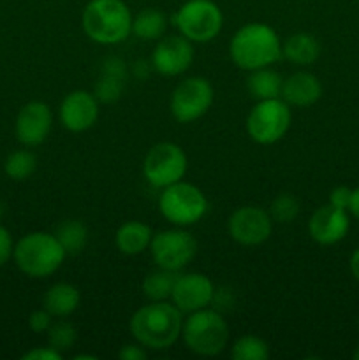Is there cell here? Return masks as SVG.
<instances>
[{"label": "cell", "mask_w": 359, "mask_h": 360, "mask_svg": "<svg viewBox=\"0 0 359 360\" xmlns=\"http://www.w3.org/2000/svg\"><path fill=\"white\" fill-rule=\"evenodd\" d=\"M183 313L169 301H150L130 316L134 340L146 350L171 348L182 336Z\"/></svg>", "instance_id": "obj_1"}, {"label": "cell", "mask_w": 359, "mask_h": 360, "mask_svg": "<svg viewBox=\"0 0 359 360\" xmlns=\"http://www.w3.org/2000/svg\"><path fill=\"white\" fill-rule=\"evenodd\" d=\"M232 63L243 70L271 67L282 58V41L277 30L266 23H246L229 42Z\"/></svg>", "instance_id": "obj_2"}, {"label": "cell", "mask_w": 359, "mask_h": 360, "mask_svg": "<svg viewBox=\"0 0 359 360\" xmlns=\"http://www.w3.org/2000/svg\"><path fill=\"white\" fill-rule=\"evenodd\" d=\"M132 18L123 0H90L81 14V27L90 41L115 46L132 34Z\"/></svg>", "instance_id": "obj_3"}, {"label": "cell", "mask_w": 359, "mask_h": 360, "mask_svg": "<svg viewBox=\"0 0 359 360\" xmlns=\"http://www.w3.org/2000/svg\"><path fill=\"white\" fill-rule=\"evenodd\" d=\"M67 253L51 232H28L14 245L13 260L28 278L42 280L62 267Z\"/></svg>", "instance_id": "obj_4"}, {"label": "cell", "mask_w": 359, "mask_h": 360, "mask_svg": "<svg viewBox=\"0 0 359 360\" xmlns=\"http://www.w3.org/2000/svg\"><path fill=\"white\" fill-rule=\"evenodd\" d=\"M183 343L190 352L201 357H215L222 354L229 343V326L217 309L204 308L189 313L183 319Z\"/></svg>", "instance_id": "obj_5"}, {"label": "cell", "mask_w": 359, "mask_h": 360, "mask_svg": "<svg viewBox=\"0 0 359 360\" xmlns=\"http://www.w3.org/2000/svg\"><path fill=\"white\" fill-rule=\"evenodd\" d=\"M158 211L175 227H190L208 213V199L199 186L182 179L162 188Z\"/></svg>", "instance_id": "obj_6"}, {"label": "cell", "mask_w": 359, "mask_h": 360, "mask_svg": "<svg viewBox=\"0 0 359 360\" xmlns=\"http://www.w3.org/2000/svg\"><path fill=\"white\" fill-rule=\"evenodd\" d=\"M172 23L190 42L213 41L224 27V13L213 0H187L172 16Z\"/></svg>", "instance_id": "obj_7"}, {"label": "cell", "mask_w": 359, "mask_h": 360, "mask_svg": "<svg viewBox=\"0 0 359 360\" xmlns=\"http://www.w3.org/2000/svg\"><path fill=\"white\" fill-rule=\"evenodd\" d=\"M292 123L291 105L282 97L257 101L246 116V132L257 144H275L284 139Z\"/></svg>", "instance_id": "obj_8"}, {"label": "cell", "mask_w": 359, "mask_h": 360, "mask_svg": "<svg viewBox=\"0 0 359 360\" xmlns=\"http://www.w3.org/2000/svg\"><path fill=\"white\" fill-rule=\"evenodd\" d=\"M150 252L157 267L180 273L197 255V239L183 227L160 231L151 238Z\"/></svg>", "instance_id": "obj_9"}, {"label": "cell", "mask_w": 359, "mask_h": 360, "mask_svg": "<svg viewBox=\"0 0 359 360\" xmlns=\"http://www.w3.org/2000/svg\"><path fill=\"white\" fill-rule=\"evenodd\" d=\"M187 155L182 146L175 143H158L148 150L143 160V174L155 188H165L182 181L187 172Z\"/></svg>", "instance_id": "obj_10"}, {"label": "cell", "mask_w": 359, "mask_h": 360, "mask_svg": "<svg viewBox=\"0 0 359 360\" xmlns=\"http://www.w3.org/2000/svg\"><path fill=\"white\" fill-rule=\"evenodd\" d=\"M215 91L210 81L203 76H192L180 81L171 94L172 118L178 123H192L210 111Z\"/></svg>", "instance_id": "obj_11"}, {"label": "cell", "mask_w": 359, "mask_h": 360, "mask_svg": "<svg viewBox=\"0 0 359 360\" xmlns=\"http://www.w3.org/2000/svg\"><path fill=\"white\" fill-rule=\"evenodd\" d=\"M227 232L232 241L241 246H259L271 238L273 220L259 206H243L232 211L227 220Z\"/></svg>", "instance_id": "obj_12"}, {"label": "cell", "mask_w": 359, "mask_h": 360, "mask_svg": "<svg viewBox=\"0 0 359 360\" xmlns=\"http://www.w3.org/2000/svg\"><path fill=\"white\" fill-rule=\"evenodd\" d=\"M215 299V285L206 274L185 273L178 274L169 301L182 313H194L210 308Z\"/></svg>", "instance_id": "obj_13"}, {"label": "cell", "mask_w": 359, "mask_h": 360, "mask_svg": "<svg viewBox=\"0 0 359 360\" xmlns=\"http://www.w3.org/2000/svg\"><path fill=\"white\" fill-rule=\"evenodd\" d=\"M194 62V46L187 37L168 35L158 39L151 53V67L162 76H180Z\"/></svg>", "instance_id": "obj_14"}, {"label": "cell", "mask_w": 359, "mask_h": 360, "mask_svg": "<svg viewBox=\"0 0 359 360\" xmlns=\"http://www.w3.org/2000/svg\"><path fill=\"white\" fill-rule=\"evenodd\" d=\"M53 127V112L46 102L32 101L20 109L14 123L16 139L23 146H39L48 139Z\"/></svg>", "instance_id": "obj_15"}, {"label": "cell", "mask_w": 359, "mask_h": 360, "mask_svg": "<svg viewBox=\"0 0 359 360\" xmlns=\"http://www.w3.org/2000/svg\"><path fill=\"white\" fill-rule=\"evenodd\" d=\"M60 123L69 132H84L99 120V101L87 90H74L63 97L58 109Z\"/></svg>", "instance_id": "obj_16"}, {"label": "cell", "mask_w": 359, "mask_h": 360, "mask_svg": "<svg viewBox=\"0 0 359 360\" xmlns=\"http://www.w3.org/2000/svg\"><path fill=\"white\" fill-rule=\"evenodd\" d=\"M348 229H351V220L347 211L338 210L329 202L313 211L308 221L310 238L322 246L340 243L348 234Z\"/></svg>", "instance_id": "obj_17"}, {"label": "cell", "mask_w": 359, "mask_h": 360, "mask_svg": "<svg viewBox=\"0 0 359 360\" xmlns=\"http://www.w3.org/2000/svg\"><path fill=\"white\" fill-rule=\"evenodd\" d=\"M322 97V83L315 74L298 70L291 74L282 84V98L294 108H310Z\"/></svg>", "instance_id": "obj_18"}, {"label": "cell", "mask_w": 359, "mask_h": 360, "mask_svg": "<svg viewBox=\"0 0 359 360\" xmlns=\"http://www.w3.org/2000/svg\"><path fill=\"white\" fill-rule=\"evenodd\" d=\"M153 231L148 224L139 220H129L118 227L115 234V245L123 255H141L150 250Z\"/></svg>", "instance_id": "obj_19"}, {"label": "cell", "mask_w": 359, "mask_h": 360, "mask_svg": "<svg viewBox=\"0 0 359 360\" xmlns=\"http://www.w3.org/2000/svg\"><path fill=\"white\" fill-rule=\"evenodd\" d=\"M81 302V294L73 283L60 281L49 287L42 297V308L48 309L55 319H67L77 309Z\"/></svg>", "instance_id": "obj_20"}, {"label": "cell", "mask_w": 359, "mask_h": 360, "mask_svg": "<svg viewBox=\"0 0 359 360\" xmlns=\"http://www.w3.org/2000/svg\"><path fill=\"white\" fill-rule=\"evenodd\" d=\"M282 55L294 65H312L320 56V44L315 35L308 32H298L287 37L282 44Z\"/></svg>", "instance_id": "obj_21"}, {"label": "cell", "mask_w": 359, "mask_h": 360, "mask_svg": "<svg viewBox=\"0 0 359 360\" xmlns=\"http://www.w3.org/2000/svg\"><path fill=\"white\" fill-rule=\"evenodd\" d=\"M168 30V18L157 7H144L132 18V34L141 41H158Z\"/></svg>", "instance_id": "obj_22"}, {"label": "cell", "mask_w": 359, "mask_h": 360, "mask_svg": "<svg viewBox=\"0 0 359 360\" xmlns=\"http://www.w3.org/2000/svg\"><path fill=\"white\" fill-rule=\"evenodd\" d=\"M282 84H284V79L280 74L270 67L250 70V76L246 79V88L256 101L282 97Z\"/></svg>", "instance_id": "obj_23"}, {"label": "cell", "mask_w": 359, "mask_h": 360, "mask_svg": "<svg viewBox=\"0 0 359 360\" xmlns=\"http://www.w3.org/2000/svg\"><path fill=\"white\" fill-rule=\"evenodd\" d=\"M53 234L56 236L67 255H77L87 248L88 229L81 220H63Z\"/></svg>", "instance_id": "obj_24"}, {"label": "cell", "mask_w": 359, "mask_h": 360, "mask_svg": "<svg viewBox=\"0 0 359 360\" xmlns=\"http://www.w3.org/2000/svg\"><path fill=\"white\" fill-rule=\"evenodd\" d=\"M180 273L157 267L143 280V294L148 301H169Z\"/></svg>", "instance_id": "obj_25"}, {"label": "cell", "mask_w": 359, "mask_h": 360, "mask_svg": "<svg viewBox=\"0 0 359 360\" xmlns=\"http://www.w3.org/2000/svg\"><path fill=\"white\" fill-rule=\"evenodd\" d=\"M37 169V157L28 150H16L4 162V171L13 181H25Z\"/></svg>", "instance_id": "obj_26"}, {"label": "cell", "mask_w": 359, "mask_h": 360, "mask_svg": "<svg viewBox=\"0 0 359 360\" xmlns=\"http://www.w3.org/2000/svg\"><path fill=\"white\" fill-rule=\"evenodd\" d=\"M231 357L234 360H267L270 347L263 338L245 334L232 343Z\"/></svg>", "instance_id": "obj_27"}, {"label": "cell", "mask_w": 359, "mask_h": 360, "mask_svg": "<svg viewBox=\"0 0 359 360\" xmlns=\"http://www.w3.org/2000/svg\"><path fill=\"white\" fill-rule=\"evenodd\" d=\"M48 336V345L53 348V350L60 352V354H65L70 348H74L77 341V330L69 320L58 319L53 320L51 327L46 333Z\"/></svg>", "instance_id": "obj_28"}, {"label": "cell", "mask_w": 359, "mask_h": 360, "mask_svg": "<svg viewBox=\"0 0 359 360\" xmlns=\"http://www.w3.org/2000/svg\"><path fill=\"white\" fill-rule=\"evenodd\" d=\"M125 76H118V74L102 72L99 76V81L94 86V95L99 101V104H113L118 101L125 88Z\"/></svg>", "instance_id": "obj_29"}, {"label": "cell", "mask_w": 359, "mask_h": 360, "mask_svg": "<svg viewBox=\"0 0 359 360\" xmlns=\"http://www.w3.org/2000/svg\"><path fill=\"white\" fill-rule=\"evenodd\" d=\"M301 204L291 193H280L270 204V217L277 224H292L299 217Z\"/></svg>", "instance_id": "obj_30"}, {"label": "cell", "mask_w": 359, "mask_h": 360, "mask_svg": "<svg viewBox=\"0 0 359 360\" xmlns=\"http://www.w3.org/2000/svg\"><path fill=\"white\" fill-rule=\"evenodd\" d=\"M53 319H55V316H53L48 309H35V311H32L30 316H28V327H30L32 333L46 334L49 327H51Z\"/></svg>", "instance_id": "obj_31"}, {"label": "cell", "mask_w": 359, "mask_h": 360, "mask_svg": "<svg viewBox=\"0 0 359 360\" xmlns=\"http://www.w3.org/2000/svg\"><path fill=\"white\" fill-rule=\"evenodd\" d=\"M14 245H16V243H14L9 229L0 225V267H4L11 259H13Z\"/></svg>", "instance_id": "obj_32"}, {"label": "cell", "mask_w": 359, "mask_h": 360, "mask_svg": "<svg viewBox=\"0 0 359 360\" xmlns=\"http://www.w3.org/2000/svg\"><path fill=\"white\" fill-rule=\"evenodd\" d=\"M351 197H352V188L348 186H334L329 193V204L331 206L338 207V210H344L348 213V206H351Z\"/></svg>", "instance_id": "obj_33"}, {"label": "cell", "mask_w": 359, "mask_h": 360, "mask_svg": "<svg viewBox=\"0 0 359 360\" xmlns=\"http://www.w3.org/2000/svg\"><path fill=\"white\" fill-rule=\"evenodd\" d=\"M63 355L60 352L53 350L49 345L46 347H35L32 350H28L27 354H23V360H62Z\"/></svg>", "instance_id": "obj_34"}, {"label": "cell", "mask_w": 359, "mask_h": 360, "mask_svg": "<svg viewBox=\"0 0 359 360\" xmlns=\"http://www.w3.org/2000/svg\"><path fill=\"white\" fill-rule=\"evenodd\" d=\"M118 357L122 360H144L148 357V354H146V348L136 341V343L125 345V347L120 348Z\"/></svg>", "instance_id": "obj_35"}, {"label": "cell", "mask_w": 359, "mask_h": 360, "mask_svg": "<svg viewBox=\"0 0 359 360\" xmlns=\"http://www.w3.org/2000/svg\"><path fill=\"white\" fill-rule=\"evenodd\" d=\"M348 213L352 217H355L359 220V186L358 188L352 190V197H351V206H348Z\"/></svg>", "instance_id": "obj_36"}, {"label": "cell", "mask_w": 359, "mask_h": 360, "mask_svg": "<svg viewBox=\"0 0 359 360\" xmlns=\"http://www.w3.org/2000/svg\"><path fill=\"white\" fill-rule=\"evenodd\" d=\"M348 266H351V273H352V276H354L355 280L359 281V248L355 250L354 253H352L351 262H348Z\"/></svg>", "instance_id": "obj_37"}, {"label": "cell", "mask_w": 359, "mask_h": 360, "mask_svg": "<svg viewBox=\"0 0 359 360\" xmlns=\"http://www.w3.org/2000/svg\"><path fill=\"white\" fill-rule=\"evenodd\" d=\"M81 359H90V360H95L94 355H76V357H74V360H81Z\"/></svg>", "instance_id": "obj_38"}, {"label": "cell", "mask_w": 359, "mask_h": 360, "mask_svg": "<svg viewBox=\"0 0 359 360\" xmlns=\"http://www.w3.org/2000/svg\"><path fill=\"white\" fill-rule=\"evenodd\" d=\"M354 359H355V360H359V347H358V350L354 352Z\"/></svg>", "instance_id": "obj_39"}, {"label": "cell", "mask_w": 359, "mask_h": 360, "mask_svg": "<svg viewBox=\"0 0 359 360\" xmlns=\"http://www.w3.org/2000/svg\"><path fill=\"white\" fill-rule=\"evenodd\" d=\"M358 326H359V323H358Z\"/></svg>", "instance_id": "obj_40"}]
</instances>
